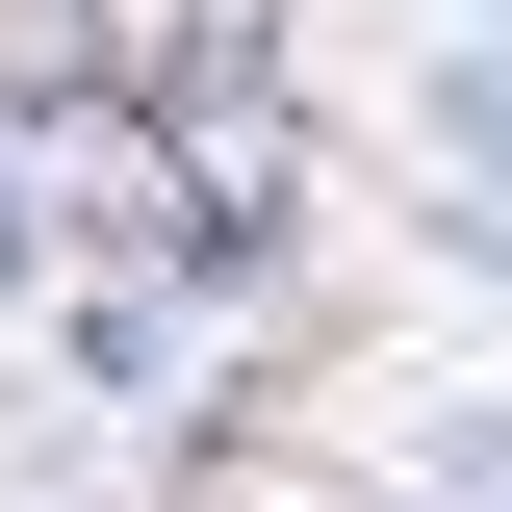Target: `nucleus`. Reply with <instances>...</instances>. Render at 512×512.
Masks as SVG:
<instances>
[{
    "mask_svg": "<svg viewBox=\"0 0 512 512\" xmlns=\"http://www.w3.org/2000/svg\"><path fill=\"white\" fill-rule=\"evenodd\" d=\"M205 512H410V487H333V461H282V436H256V461H231Z\"/></svg>",
    "mask_w": 512,
    "mask_h": 512,
    "instance_id": "f257e3e1",
    "label": "nucleus"
}]
</instances>
